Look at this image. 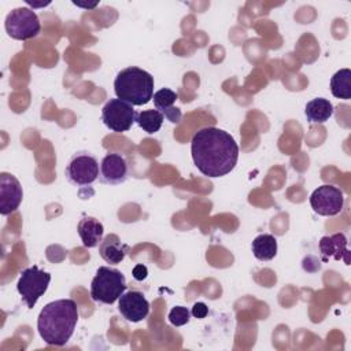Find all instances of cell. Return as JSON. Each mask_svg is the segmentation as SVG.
Segmentation results:
<instances>
[{
    "label": "cell",
    "mask_w": 351,
    "mask_h": 351,
    "mask_svg": "<svg viewBox=\"0 0 351 351\" xmlns=\"http://www.w3.org/2000/svg\"><path fill=\"white\" fill-rule=\"evenodd\" d=\"M191 154L195 166L202 174L217 178L234 169L239 159V145L226 130L206 126L193 134Z\"/></svg>",
    "instance_id": "1"
},
{
    "label": "cell",
    "mask_w": 351,
    "mask_h": 351,
    "mask_svg": "<svg viewBox=\"0 0 351 351\" xmlns=\"http://www.w3.org/2000/svg\"><path fill=\"white\" fill-rule=\"evenodd\" d=\"M77 322V303L73 299H59L43 307L37 318V329L47 344L62 347L73 336Z\"/></svg>",
    "instance_id": "2"
},
{
    "label": "cell",
    "mask_w": 351,
    "mask_h": 351,
    "mask_svg": "<svg viewBox=\"0 0 351 351\" xmlns=\"http://www.w3.org/2000/svg\"><path fill=\"white\" fill-rule=\"evenodd\" d=\"M114 92L132 106H144L152 100L154 77L137 66L125 67L114 80Z\"/></svg>",
    "instance_id": "3"
},
{
    "label": "cell",
    "mask_w": 351,
    "mask_h": 351,
    "mask_svg": "<svg viewBox=\"0 0 351 351\" xmlns=\"http://www.w3.org/2000/svg\"><path fill=\"white\" fill-rule=\"evenodd\" d=\"M126 289V278L118 269L100 266L90 282V298L101 304L115 303Z\"/></svg>",
    "instance_id": "4"
},
{
    "label": "cell",
    "mask_w": 351,
    "mask_h": 351,
    "mask_svg": "<svg viewBox=\"0 0 351 351\" xmlns=\"http://www.w3.org/2000/svg\"><path fill=\"white\" fill-rule=\"evenodd\" d=\"M51 282V274L33 265L21 271L16 282L18 293L29 308H33L37 300L47 292Z\"/></svg>",
    "instance_id": "5"
},
{
    "label": "cell",
    "mask_w": 351,
    "mask_h": 351,
    "mask_svg": "<svg viewBox=\"0 0 351 351\" xmlns=\"http://www.w3.org/2000/svg\"><path fill=\"white\" fill-rule=\"evenodd\" d=\"M4 27L11 38L26 41L38 36L41 23L37 14L32 8L18 7L7 14Z\"/></svg>",
    "instance_id": "6"
},
{
    "label": "cell",
    "mask_w": 351,
    "mask_h": 351,
    "mask_svg": "<svg viewBox=\"0 0 351 351\" xmlns=\"http://www.w3.org/2000/svg\"><path fill=\"white\" fill-rule=\"evenodd\" d=\"M64 174L70 184L75 186H88L99 178L100 165L95 155L88 151H81L70 158Z\"/></svg>",
    "instance_id": "7"
},
{
    "label": "cell",
    "mask_w": 351,
    "mask_h": 351,
    "mask_svg": "<svg viewBox=\"0 0 351 351\" xmlns=\"http://www.w3.org/2000/svg\"><path fill=\"white\" fill-rule=\"evenodd\" d=\"M136 117L133 106L118 97L110 99L101 108L103 123L115 133L128 132L136 122Z\"/></svg>",
    "instance_id": "8"
},
{
    "label": "cell",
    "mask_w": 351,
    "mask_h": 351,
    "mask_svg": "<svg viewBox=\"0 0 351 351\" xmlns=\"http://www.w3.org/2000/svg\"><path fill=\"white\" fill-rule=\"evenodd\" d=\"M310 204L314 213L324 217L337 215L344 206L343 192L335 185H321L310 196Z\"/></svg>",
    "instance_id": "9"
},
{
    "label": "cell",
    "mask_w": 351,
    "mask_h": 351,
    "mask_svg": "<svg viewBox=\"0 0 351 351\" xmlns=\"http://www.w3.org/2000/svg\"><path fill=\"white\" fill-rule=\"evenodd\" d=\"M129 177V163L119 152H108L100 162L99 178L107 185H119Z\"/></svg>",
    "instance_id": "10"
},
{
    "label": "cell",
    "mask_w": 351,
    "mask_h": 351,
    "mask_svg": "<svg viewBox=\"0 0 351 351\" xmlns=\"http://www.w3.org/2000/svg\"><path fill=\"white\" fill-rule=\"evenodd\" d=\"M118 310L126 321L136 324L147 318L149 313V302L140 291L123 292L118 299Z\"/></svg>",
    "instance_id": "11"
},
{
    "label": "cell",
    "mask_w": 351,
    "mask_h": 351,
    "mask_svg": "<svg viewBox=\"0 0 351 351\" xmlns=\"http://www.w3.org/2000/svg\"><path fill=\"white\" fill-rule=\"evenodd\" d=\"M23 199V191L19 180L10 173H0V214L14 213Z\"/></svg>",
    "instance_id": "12"
},
{
    "label": "cell",
    "mask_w": 351,
    "mask_h": 351,
    "mask_svg": "<svg viewBox=\"0 0 351 351\" xmlns=\"http://www.w3.org/2000/svg\"><path fill=\"white\" fill-rule=\"evenodd\" d=\"M318 245L324 261L333 258L335 261H344L346 265H350V251L347 248V237L344 233L324 236Z\"/></svg>",
    "instance_id": "13"
},
{
    "label": "cell",
    "mask_w": 351,
    "mask_h": 351,
    "mask_svg": "<svg viewBox=\"0 0 351 351\" xmlns=\"http://www.w3.org/2000/svg\"><path fill=\"white\" fill-rule=\"evenodd\" d=\"M128 251L129 245L122 243L121 239L114 233L107 234L99 244L100 256L110 265L121 263L125 259Z\"/></svg>",
    "instance_id": "14"
},
{
    "label": "cell",
    "mask_w": 351,
    "mask_h": 351,
    "mask_svg": "<svg viewBox=\"0 0 351 351\" xmlns=\"http://www.w3.org/2000/svg\"><path fill=\"white\" fill-rule=\"evenodd\" d=\"M77 232L82 240L84 247L95 248L103 240L104 226L95 217H84L77 225Z\"/></svg>",
    "instance_id": "15"
},
{
    "label": "cell",
    "mask_w": 351,
    "mask_h": 351,
    "mask_svg": "<svg viewBox=\"0 0 351 351\" xmlns=\"http://www.w3.org/2000/svg\"><path fill=\"white\" fill-rule=\"evenodd\" d=\"M177 97V93L169 88H162L152 96L155 108L160 111L171 123H178L181 121V111L180 108L174 107Z\"/></svg>",
    "instance_id": "16"
},
{
    "label": "cell",
    "mask_w": 351,
    "mask_h": 351,
    "mask_svg": "<svg viewBox=\"0 0 351 351\" xmlns=\"http://www.w3.org/2000/svg\"><path fill=\"white\" fill-rule=\"evenodd\" d=\"M333 104L324 97H315L306 104L304 114L311 123H324L333 115Z\"/></svg>",
    "instance_id": "17"
},
{
    "label": "cell",
    "mask_w": 351,
    "mask_h": 351,
    "mask_svg": "<svg viewBox=\"0 0 351 351\" xmlns=\"http://www.w3.org/2000/svg\"><path fill=\"white\" fill-rule=\"evenodd\" d=\"M251 250L258 261H271L277 255V239L269 233L258 234L252 240Z\"/></svg>",
    "instance_id": "18"
},
{
    "label": "cell",
    "mask_w": 351,
    "mask_h": 351,
    "mask_svg": "<svg viewBox=\"0 0 351 351\" xmlns=\"http://www.w3.org/2000/svg\"><path fill=\"white\" fill-rule=\"evenodd\" d=\"M330 92L337 99L348 100L351 97V70L340 69L330 78Z\"/></svg>",
    "instance_id": "19"
},
{
    "label": "cell",
    "mask_w": 351,
    "mask_h": 351,
    "mask_svg": "<svg viewBox=\"0 0 351 351\" xmlns=\"http://www.w3.org/2000/svg\"><path fill=\"white\" fill-rule=\"evenodd\" d=\"M163 121H165V115L156 108L143 110L136 117V123L148 134H154L159 132V129L163 125Z\"/></svg>",
    "instance_id": "20"
},
{
    "label": "cell",
    "mask_w": 351,
    "mask_h": 351,
    "mask_svg": "<svg viewBox=\"0 0 351 351\" xmlns=\"http://www.w3.org/2000/svg\"><path fill=\"white\" fill-rule=\"evenodd\" d=\"M191 319V311L184 306H176L169 313V321L174 326H182Z\"/></svg>",
    "instance_id": "21"
},
{
    "label": "cell",
    "mask_w": 351,
    "mask_h": 351,
    "mask_svg": "<svg viewBox=\"0 0 351 351\" xmlns=\"http://www.w3.org/2000/svg\"><path fill=\"white\" fill-rule=\"evenodd\" d=\"M191 314L195 318H204L208 314V307L203 302H197V303L193 304V307L191 310Z\"/></svg>",
    "instance_id": "22"
},
{
    "label": "cell",
    "mask_w": 351,
    "mask_h": 351,
    "mask_svg": "<svg viewBox=\"0 0 351 351\" xmlns=\"http://www.w3.org/2000/svg\"><path fill=\"white\" fill-rule=\"evenodd\" d=\"M147 274H148V270H147V267H145L144 265H136V266H134V269H133V277H134L136 280L143 281V280H145Z\"/></svg>",
    "instance_id": "23"
},
{
    "label": "cell",
    "mask_w": 351,
    "mask_h": 351,
    "mask_svg": "<svg viewBox=\"0 0 351 351\" xmlns=\"http://www.w3.org/2000/svg\"><path fill=\"white\" fill-rule=\"evenodd\" d=\"M73 4L74 5H77V7H82V8H95L97 4H99V1H95V3H92V4H86V3H80V1H73Z\"/></svg>",
    "instance_id": "24"
},
{
    "label": "cell",
    "mask_w": 351,
    "mask_h": 351,
    "mask_svg": "<svg viewBox=\"0 0 351 351\" xmlns=\"http://www.w3.org/2000/svg\"><path fill=\"white\" fill-rule=\"evenodd\" d=\"M51 1H48V3H34V1H30V0H26V4L27 5H30V7H33V8H37V7H45V5H48Z\"/></svg>",
    "instance_id": "25"
}]
</instances>
